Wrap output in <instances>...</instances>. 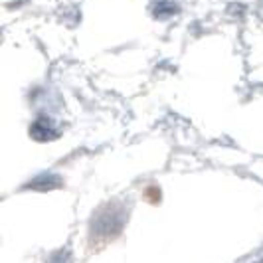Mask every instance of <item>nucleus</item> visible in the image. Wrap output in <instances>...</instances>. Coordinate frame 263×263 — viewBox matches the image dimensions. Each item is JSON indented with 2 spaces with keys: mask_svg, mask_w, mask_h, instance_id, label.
I'll return each instance as SVG.
<instances>
[{
  "mask_svg": "<svg viewBox=\"0 0 263 263\" xmlns=\"http://www.w3.org/2000/svg\"><path fill=\"white\" fill-rule=\"evenodd\" d=\"M127 220V216L123 214V210H119L117 206L105 208V212L97 214L95 220L91 222V236H115L119 234V230L123 228Z\"/></svg>",
  "mask_w": 263,
  "mask_h": 263,
  "instance_id": "obj_1",
  "label": "nucleus"
},
{
  "mask_svg": "<svg viewBox=\"0 0 263 263\" xmlns=\"http://www.w3.org/2000/svg\"><path fill=\"white\" fill-rule=\"evenodd\" d=\"M30 137L38 143H50L62 137V127L55 119L42 115V117L34 119V123L30 125Z\"/></svg>",
  "mask_w": 263,
  "mask_h": 263,
  "instance_id": "obj_2",
  "label": "nucleus"
},
{
  "mask_svg": "<svg viewBox=\"0 0 263 263\" xmlns=\"http://www.w3.org/2000/svg\"><path fill=\"white\" fill-rule=\"evenodd\" d=\"M62 184H64L62 176L48 172V174H40L34 180H30L28 188H32V190H52V188H60Z\"/></svg>",
  "mask_w": 263,
  "mask_h": 263,
  "instance_id": "obj_3",
  "label": "nucleus"
},
{
  "mask_svg": "<svg viewBox=\"0 0 263 263\" xmlns=\"http://www.w3.org/2000/svg\"><path fill=\"white\" fill-rule=\"evenodd\" d=\"M180 10V6H178V2L176 0H158L157 4H155V18L158 20H166V18H171L174 14Z\"/></svg>",
  "mask_w": 263,
  "mask_h": 263,
  "instance_id": "obj_4",
  "label": "nucleus"
}]
</instances>
